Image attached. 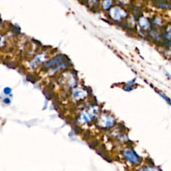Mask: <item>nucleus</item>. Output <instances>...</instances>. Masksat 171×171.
<instances>
[{"instance_id": "obj_1", "label": "nucleus", "mask_w": 171, "mask_h": 171, "mask_svg": "<svg viewBox=\"0 0 171 171\" xmlns=\"http://www.w3.org/2000/svg\"><path fill=\"white\" fill-rule=\"evenodd\" d=\"M99 113L98 106L95 105H91L84 108L78 116V122L81 124H88L93 121Z\"/></svg>"}, {"instance_id": "obj_2", "label": "nucleus", "mask_w": 171, "mask_h": 171, "mask_svg": "<svg viewBox=\"0 0 171 171\" xmlns=\"http://www.w3.org/2000/svg\"><path fill=\"white\" fill-rule=\"evenodd\" d=\"M115 119L107 113L100 114L97 120L98 126L102 129H108L115 125Z\"/></svg>"}, {"instance_id": "obj_3", "label": "nucleus", "mask_w": 171, "mask_h": 171, "mask_svg": "<svg viewBox=\"0 0 171 171\" xmlns=\"http://www.w3.org/2000/svg\"><path fill=\"white\" fill-rule=\"evenodd\" d=\"M123 157L127 162L134 165H138L141 162V158L136 153L130 148L124 149L122 153Z\"/></svg>"}, {"instance_id": "obj_4", "label": "nucleus", "mask_w": 171, "mask_h": 171, "mask_svg": "<svg viewBox=\"0 0 171 171\" xmlns=\"http://www.w3.org/2000/svg\"><path fill=\"white\" fill-rule=\"evenodd\" d=\"M88 96V92L87 90L83 88H78L74 90L72 96L74 98L75 100L80 101L85 99L86 97Z\"/></svg>"}, {"instance_id": "obj_5", "label": "nucleus", "mask_w": 171, "mask_h": 171, "mask_svg": "<svg viewBox=\"0 0 171 171\" xmlns=\"http://www.w3.org/2000/svg\"><path fill=\"white\" fill-rule=\"evenodd\" d=\"M110 15L112 19H114L115 20H118V19L124 18L126 15V14L118 8H114L110 10Z\"/></svg>"}, {"instance_id": "obj_6", "label": "nucleus", "mask_w": 171, "mask_h": 171, "mask_svg": "<svg viewBox=\"0 0 171 171\" xmlns=\"http://www.w3.org/2000/svg\"><path fill=\"white\" fill-rule=\"evenodd\" d=\"M139 23H140V26H141L143 29H147V28L149 27L148 22V20L144 18L141 19L139 21Z\"/></svg>"}, {"instance_id": "obj_7", "label": "nucleus", "mask_w": 171, "mask_h": 171, "mask_svg": "<svg viewBox=\"0 0 171 171\" xmlns=\"http://www.w3.org/2000/svg\"><path fill=\"white\" fill-rule=\"evenodd\" d=\"M110 0H106L104 2V9H108V8L110 5Z\"/></svg>"}, {"instance_id": "obj_8", "label": "nucleus", "mask_w": 171, "mask_h": 171, "mask_svg": "<svg viewBox=\"0 0 171 171\" xmlns=\"http://www.w3.org/2000/svg\"><path fill=\"white\" fill-rule=\"evenodd\" d=\"M142 170H144V171H156V170H159L158 168H149V167H146V168H142Z\"/></svg>"}, {"instance_id": "obj_9", "label": "nucleus", "mask_w": 171, "mask_h": 171, "mask_svg": "<svg viewBox=\"0 0 171 171\" xmlns=\"http://www.w3.org/2000/svg\"><path fill=\"white\" fill-rule=\"evenodd\" d=\"M168 76L169 77V78L171 79V75H170V74H168Z\"/></svg>"}]
</instances>
